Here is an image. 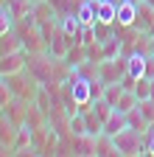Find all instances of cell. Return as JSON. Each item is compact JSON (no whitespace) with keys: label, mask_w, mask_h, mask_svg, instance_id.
Instances as JSON below:
<instances>
[{"label":"cell","mask_w":154,"mask_h":157,"mask_svg":"<svg viewBox=\"0 0 154 157\" xmlns=\"http://www.w3.org/2000/svg\"><path fill=\"white\" fill-rule=\"evenodd\" d=\"M112 140H115V149H118V154H148L146 151V132H137V129H121L118 135H112Z\"/></svg>","instance_id":"obj_1"},{"label":"cell","mask_w":154,"mask_h":157,"mask_svg":"<svg viewBox=\"0 0 154 157\" xmlns=\"http://www.w3.org/2000/svg\"><path fill=\"white\" fill-rule=\"evenodd\" d=\"M6 82H9V87H11V93H14V98H23V101H34V98H36L39 82H36L31 73H28V76H25V70L11 73V76H6Z\"/></svg>","instance_id":"obj_2"},{"label":"cell","mask_w":154,"mask_h":157,"mask_svg":"<svg viewBox=\"0 0 154 157\" xmlns=\"http://www.w3.org/2000/svg\"><path fill=\"white\" fill-rule=\"evenodd\" d=\"M129 73V56H115V59H101V70H98V78L104 84H115Z\"/></svg>","instance_id":"obj_3"},{"label":"cell","mask_w":154,"mask_h":157,"mask_svg":"<svg viewBox=\"0 0 154 157\" xmlns=\"http://www.w3.org/2000/svg\"><path fill=\"white\" fill-rule=\"evenodd\" d=\"M25 62H28V51H25V48L0 56V76H11V73L25 70Z\"/></svg>","instance_id":"obj_4"},{"label":"cell","mask_w":154,"mask_h":157,"mask_svg":"<svg viewBox=\"0 0 154 157\" xmlns=\"http://www.w3.org/2000/svg\"><path fill=\"white\" fill-rule=\"evenodd\" d=\"M134 17H137V0H118V17H115V25H118V28H132Z\"/></svg>","instance_id":"obj_5"},{"label":"cell","mask_w":154,"mask_h":157,"mask_svg":"<svg viewBox=\"0 0 154 157\" xmlns=\"http://www.w3.org/2000/svg\"><path fill=\"white\" fill-rule=\"evenodd\" d=\"M151 23H154V6H148L146 0H137V17H134L132 28L148 34V31H151Z\"/></svg>","instance_id":"obj_6"},{"label":"cell","mask_w":154,"mask_h":157,"mask_svg":"<svg viewBox=\"0 0 154 157\" xmlns=\"http://www.w3.org/2000/svg\"><path fill=\"white\" fill-rule=\"evenodd\" d=\"M76 17H79L81 25H95V23H98V0H81Z\"/></svg>","instance_id":"obj_7"},{"label":"cell","mask_w":154,"mask_h":157,"mask_svg":"<svg viewBox=\"0 0 154 157\" xmlns=\"http://www.w3.org/2000/svg\"><path fill=\"white\" fill-rule=\"evenodd\" d=\"M17 129H20V126H17L14 121H9V118H6L3 112H0V143H3V146H9V149H11V154H14Z\"/></svg>","instance_id":"obj_8"},{"label":"cell","mask_w":154,"mask_h":157,"mask_svg":"<svg viewBox=\"0 0 154 157\" xmlns=\"http://www.w3.org/2000/svg\"><path fill=\"white\" fill-rule=\"evenodd\" d=\"M20 48H23V39H20V34H17L14 28L6 31V34H0V56H6L11 51H20Z\"/></svg>","instance_id":"obj_9"},{"label":"cell","mask_w":154,"mask_h":157,"mask_svg":"<svg viewBox=\"0 0 154 157\" xmlns=\"http://www.w3.org/2000/svg\"><path fill=\"white\" fill-rule=\"evenodd\" d=\"M129 124H126V112H121V109H112V115L104 121V132L107 135H118L121 129H126Z\"/></svg>","instance_id":"obj_10"},{"label":"cell","mask_w":154,"mask_h":157,"mask_svg":"<svg viewBox=\"0 0 154 157\" xmlns=\"http://www.w3.org/2000/svg\"><path fill=\"white\" fill-rule=\"evenodd\" d=\"M146 62H148L146 53H132L129 56V76H134V78L146 76Z\"/></svg>","instance_id":"obj_11"},{"label":"cell","mask_w":154,"mask_h":157,"mask_svg":"<svg viewBox=\"0 0 154 157\" xmlns=\"http://www.w3.org/2000/svg\"><path fill=\"white\" fill-rule=\"evenodd\" d=\"M126 124H129L132 129H137V132H146V129L151 126V124L146 121V115H143V112H140L137 107H134V109H129V112H126Z\"/></svg>","instance_id":"obj_12"},{"label":"cell","mask_w":154,"mask_h":157,"mask_svg":"<svg viewBox=\"0 0 154 157\" xmlns=\"http://www.w3.org/2000/svg\"><path fill=\"white\" fill-rule=\"evenodd\" d=\"M123 90H126V87H123L121 82H115V84H104V95H101V98H104V101H109L112 107H118V101H121Z\"/></svg>","instance_id":"obj_13"},{"label":"cell","mask_w":154,"mask_h":157,"mask_svg":"<svg viewBox=\"0 0 154 157\" xmlns=\"http://www.w3.org/2000/svg\"><path fill=\"white\" fill-rule=\"evenodd\" d=\"M6 6H9V11L14 14V20H20V17H25L28 11H34L31 0H6Z\"/></svg>","instance_id":"obj_14"},{"label":"cell","mask_w":154,"mask_h":157,"mask_svg":"<svg viewBox=\"0 0 154 157\" xmlns=\"http://www.w3.org/2000/svg\"><path fill=\"white\" fill-rule=\"evenodd\" d=\"M132 90H134V95H137V101H140V98H151V78L148 76H140Z\"/></svg>","instance_id":"obj_15"},{"label":"cell","mask_w":154,"mask_h":157,"mask_svg":"<svg viewBox=\"0 0 154 157\" xmlns=\"http://www.w3.org/2000/svg\"><path fill=\"white\" fill-rule=\"evenodd\" d=\"M134 107H137V95H134V90H123V95H121V101H118V107H115V109L129 112V109H134Z\"/></svg>","instance_id":"obj_16"},{"label":"cell","mask_w":154,"mask_h":157,"mask_svg":"<svg viewBox=\"0 0 154 157\" xmlns=\"http://www.w3.org/2000/svg\"><path fill=\"white\" fill-rule=\"evenodd\" d=\"M14 28V14L9 11V6H0V34H6Z\"/></svg>","instance_id":"obj_17"},{"label":"cell","mask_w":154,"mask_h":157,"mask_svg":"<svg viewBox=\"0 0 154 157\" xmlns=\"http://www.w3.org/2000/svg\"><path fill=\"white\" fill-rule=\"evenodd\" d=\"M9 101H14V93H11L9 82H6V76H0V109H3Z\"/></svg>","instance_id":"obj_18"},{"label":"cell","mask_w":154,"mask_h":157,"mask_svg":"<svg viewBox=\"0 0 154 157\" xmlns=\"http://www.w3.org/2000/svg\"><path fill=\"white\" fill-rule=\"evenodd\" d=\"M146 151H148V154H154V126H148V129H146Z\"/></svg>","instance_id":"obj_19"},{"label":"cell","mask_w":154,"mask_h":157,"mask_svg":"<svg viewBox=\"0 0 154 157\" xmlns=\"http://www.w3.org/2000/svg\"><path fill=\"white\" fill-rule=\"evenodd\" d=\"M148 53H151V56H154V34H151V36H148Z\"/></svg>","instance_id":"obj_20"},{"label":"cell","mask_w":154,"mask_h":157,"mask_svg":"<svg viewBox=\"0 0 154 157\" xmlns=\"http://www.w3.org/2000/svg\"><path fill=\"white\" fill-rule=\"evenodd\" d=\"M146 3H148V6H154V0H146Z\"/></svg>","instance_id":"obj_21"}]
</instances>
